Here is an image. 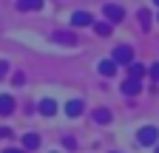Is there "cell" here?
Listing matches in <instances>:
<instances>
[{
	"label": "cell",
	"mask_w": 159,
	"mask_h": 153,
	"mask_svg": "<svg viewBox=\"0 0 159 153\" xmlns=\"http://www.w3.org/2000/svg\"><path fill=\"white\" fill-rule=\"evenodd\" d=\"M156 23H159V17H156Z\"/></svg>",
	"instance_id": "obj_23"
},
{
	"label": "cell",
	"mask_w": 159,
	"mask_h": 153,
	"mask_svg": "<svg viewBox=\"0 0 159 153\" xmlns=\"http://www.w3.org/2000/svg\"><path fill=\"white\" fill-rule=\"evenodd\" d=\"M153 3H156V6H159V0H153Z\"/></svg>",
	"instance_id": "obj_21"
},
{
	"label": "cell",
	"mask_w": 159,
	"mask_h": 153,
	"mask_svg": "<svg viewBox=\"0 0 159 153\" xmlns=\"http://www.w3.org/2000/svg\"><path fill=\"white\" fill-rule=\"evenodd\" d=\"M136 139H139V145H156V139H159V130L148 125V128H142V130L136 133Z\"/></svg>",
	"instance_id": "obj_2"
},
{
	"label": "cell",
	"mask_w": 159,
	"mask_h": 153,
	"mask_svg": "<svg viewBox=\"0 0 159 153\" xmlns=\"http://www.w3.org/2000/svg\"><path fill=\"white\" fill-rule=\"evenodd\" d=\"M94 28H97V34H99V37H108V34H111V28H114V23H111V20H102V23H97Z\"/></svg>",
	"instance_id": "obj_14"
},
{
	"label": "cell",
	"mask_w": 159,
	"mask_h": 153,
	"mask_svg": "<svg viewBox=\"0 0 159 153\" xmlns=\"http://www.w3.org/2000/svg\"><path fill=\"white\" fill-rule=\"evenodd\" d=\"M23 147L26 150H37L40 147V136H37V133H26V136H23Z\"/></svg>",
	"instance_id": "obj_10"
},
{
	"label": "cell",
	"mask_w": 159,
	"mask_h": 153,
	"mask_svg": "<svg viewBox=\"0 0 159 153\" xmlns=\"http://www.w3.org/2000/svg\"><path fill=\"white\" fill-rule=\"evenodd\" d=\"M139 91H142V85H139V80H134V76L122 82V94H128V97H134V94H139Z\"/></svg>",
	"instance_id": "obj_7"
},
{
	"label": "cell",
	"mask_w": 159,
	"mask_h": 153,
	"mask_svg": "<svg viewBox=\"0 0 159 153\" xmlns=\"http://www.w3.org/2000/svg\"><path fill=\"white\" fill-rule=\"evenodd\" d=\"M54 40H57V43H66V46H74V43H77V37H74L71 31H57V34H54Z\"/></svg>",
	"instance_id": "obj_11"
},
{
	"label": "cell",
	"mask_w": 159,
	"mask_h": 153,
	"mask_svg": "<svg viewBox=\"0 0 159 153\" xmlns=\"http://www.w3.org/2000/svg\"><path fill=\"white\" fill-rule=\"evenodd\" d=\"M71 23H74V26H91L94 20H91L88 11H74V14H71Z\"/></svg>",
	"instance_id": "obj_8"
},
{
	"label": "cell",
	"mask_w": 159,
	"mask_h": 153,
	"mask_svg": "<svg viewBox=\"0 0 159 153\" xmlns=\"http://www.w3.org/2000/svg\"><path fill=\"white\" fill-rule=\"evenodd\" d=\"M156 153H159V145H156Z\"/></svg>",
	"instance_id": "obj_22"
},
{
	"label": "cell",
	"mask_w": 159,
	"mask_h": 153,
	"mask_svg": "<svg viewBox=\"0 0 159 153\" xmlns=\"http://www.w3.org/2000/svg\"><path fill=\"white\" fill-rule=\"evenodd\" d=\"M3 153H26V150H14V147H9V150H3Z\"/></svg>",
	"instance_id": "obj_20"
},
{
	"label": "cell",
	"mask_w": 159,
	"mask_h": 153,
	"mask_svg": "<svg viewBox=\"0 0 159 153\" xmlns=\"http://www.w3.org/2000/svg\"><path fill=\"white\" fill-rule=\"evenodd\" d=\"M66 113L71 119H77L80 113H83V99H71V102H66Z\"/></svg>",
	"instance_id": "obj_6"
},
{
	"label": "cell",
	"mask_w": 159,
	"mask_h": 153,
	"mask_svg": "<svg viewBox=\"0 0 159 153\" xmlns=\"http://www.w3.org/2000/svg\"><path fill=\"white\" fill-rule=\"evenodd\" d=\"M128 71H131L134 80H142V76H145V65H139V63H131V65H128Z\"/></svg>",
	"instance_id": "obj_15"
},
{
	"label": "cell",
	"mask_w": 159,
	"mask_h": 153,
	"mask_svg": "<svg viewBox=\"0 0 159 153\" xmlns=\"http://www.w3.org/2000/svg\"><path fill=\"white\" fill-rule=\"evenodd\" d=\"M139 20H142V28H148L151 26V14L148 11H139Z\"/></svg>",
	"instance_id": "obj_16"
},
{
	"label": "cell",
	"mask_w": 159,
	"mask_h": 153,
	"mask_svg": "<svg viewBox=\"0 0 159 153\" xmlns=\"http://www.w3.org/2000/svg\"><path fill=\"white\" fill-rule=\"evenodd\" d=\"M94 119H97L99 125H108V122H111V111H108V108H97V111H94Z\"/></svg>",
	"instance_id": "obj_12"
},
{
	"label": "cell",
	"mask_w": 159,
	"mask_h": 153,
	"mask_svg": "<svg viewBox=\"0 0 159 153\" xmlns=\"http://www.w3.org/2000/svg\"><path fill=\"white\" fill-rule=\"evenodd\" d=\"M99 74H102V76H114L116 74V63L114 60H102V63H99Z\"/></svg>",
	"instance_id": "obj_9"
},
{
	"label": "cell",
	"mask_w": 159,
	"mask_h": 153,
	"mask_svg": "<svg viewBox=\"0 0 159 153\" xmlns=\"http://www.w3.org/2000/svg\"><path fill=\"white\" fill-rule=\"evenodd\" d=\"M114 63H116V65H131V63H134L131 46H116V48H114Z\"/></svg>",
	"instance_id": "obj_1"
},
{
	"label": "cell",
	"mask_w": 159,
	"mask_h": 153,
	"mask_svg": "<svg viewBox=\"0 0 159 153\" xmlns=\"http://www.w3.org/2000/svg\"><path fill=\"white\" fill-rule=\"evenodd\" d=\"M9 136H11V130L9 128H0V139H9Z\"/></svg>",
	"instance_id": "obj_19"
},
{
	"label": "cell",
	"mask_w": 159,
	"mask_h": 153,
	"mask_svg": "<svg viewBox=\"0 0 159 153\" xmlns=\"http://www.w3.org/2000/svg\"><path fill=\"white\" fill-rule=\"evenodd\" d=\"M17 9H23V11H29V9H43V0H17Z\"/></svg>",
	"instance_id": "obj_13"
},
{
	"label": "cell",
	"mask_w": 159,
	"mask_h": 153,
	"mask_svg": "<svg viewBox=\"0 0 159 153\" xmlns=\"http://www.w3.org/2000/svg\"><path fill=\"white\" fill-rule=\"evenodd\" d=\"M105 17H108L111 23H119V20L125 17V11H122V6H114V3H108V6H105Z\"/></svg>",
	"instance_id": "obj_3"
},
{
	"label": "cell",
	"mask_w": 159,
	"mask_h": 153,
	"mask_svg": "<svg viewBox=\"0 0 159 153\" xmlns=\"http://www.w3.org/2000/svg\"><path fill=\"white\" fill-rule=\"evenodd\" d=\"M151 76L159 82V63H153V65H151Z\"/></svg>",
	"instance_id": "obj_17"
},
{
	"label": "cell",
	"mask_w": 159,
	"mask_h": 153,
	"mask_svg": "<svg viewBox=\"0 0 159 153\" xmlns=\"http://www.w3.org/2000/svg\"><path fill=\"white\" fill-rule=\"evenodd\" d=\"M37 111L43 113V116H54V111H57V102H54V99H40Z\"/></svg>",
	"instance_id": "obj_5"
},
{
	"label": "cell",
	"mask_w": 159,
	"mask_h": 153,
	"mask_svg": "<svg viewBox=\"0 0 159 153\" xmlns=\"http://www.w3.org/2000/svg\"><path fill=\"white\" fill-rule=\"evenodd\" d=\"M6 74H9V63H0V80H3Z\"/></svg>",
	"instance_id": "obj_18"
},
{
	"label": "cell",
	"mask_w": 159,
	"mask_h": 153,
	"mask_svg": "<svg viewBox=\"0 0 159 153\" xmlns=\"http://www.w3.org/2000/svg\"><path fill=\"white\" fill-rule=\"evenodd\" d=\"M11 111H14V99L9 94H3L0 97V116H11Z\"/></svg>",
	"instance_id": "obj_4"
}]
</instances>
